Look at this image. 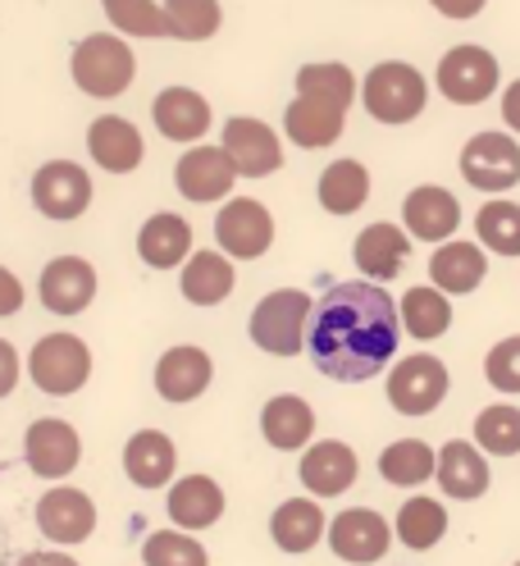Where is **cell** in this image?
Instances as JSON below:
<instances>
[{
    "instance_id": "obj_1",
    "label": "cell",
    "mask_w": 520,
    "mask_h": 566,
    "mask_svg": "<svg viewBox=\"0 0 520 566\" xmlns=\"http://www.w3.org/2000/svg\"><path fill=\"white\" fill-rule=\"evenodd\" d=\"M397 302L379 283H333V289L310 306L306 347L320 375L361 384L374 379L397 352Z\"/></svg>"
},
{
    "instance_id": "obj_2",
    "label": "cell",
    "mask_w": 520,
    "mask_h": 566,
    "mask_svg": "<svg viewBox=\"0 0 520 566\" xmlns=\"http://www.w3.org/2000/svg\"><path fill=\"white\" fill-rule=\"evenodd\" d=\"M68 69H74V83L96 101H110V96L128 92V83L137 78V60H132L128 42L124 38H100V32H92V38H83L74 46Z\"/></svg>"
},
{
    "instance_id": "obj_3",
    "label": "cell",
    "mask_w": 520,
    "mask_h": 566,
    "mask_svg": "<svg viewBox=\"0 0 520 566\" xmlns=\"http://www.w3.org/2000/svg\"><path fill=\"white\" fill-rule=\"evenodd\" d=\"M425 96H429V87L421 78V69H411L402 60L374 64L370 74H365V87H361L365 111L379 124H411L415 115L425 111Z\"/></svg>"
},
{
    "instance_id": "obj_4",
    "label": "cell",
    "mask_w": 520,
    "mask_h": 566,
    "mask_svg": "<svg viewBox=\"0 0 520 566\" xmlns=\"http://www.w3.org/2000/svg\"><path fill=\"white\" fill-rule=\"evenodd\" d=\"M28 375L42 394L68 398L92 379V347L78 334H46L28 352Z\"/></svg>"
},
{
    "instance_id": "obj_5",
    "label": "cell",
    "mask_w": 520,
    "mask_h": 566,
    "mask_svg": "<svg viewBox=\"0 0 520 566\" xmlns=\"http://www.w3.org/2000/svg\"><path fill=\"white\" fill-rule=\"evenodd\" d=\"M306 321H310V297L301 289H279L261 297L252 311V343L269 357H297L306 347Z\"/></svg>"
},
{
    "instance_id": "obj_6",
    "label": "cell",
    "mask_w": 520,
    "mask_h": 566,
    "mask_svg": "<svg viewBox=\"0 0 520 566\" xmlns=\"http://www.w3.org/2000/svg\"><path fill=\"white\" fill-rule=\"evenodd\" d=\"M23 462H28L32 475H42V480H64V475H74L78 462H83V439L68 420L42 416V420H32L28 434H23Z\"/></svg>"
},
{
    "instance_id": "obj_7",
    "label": "cell",
    "mask_w": 520,
    "mask_h": 566,
    "mask_svg": "<svg viewBox=\"0 0 520 566\" xmlns=\"http://www.w3.org/2000/svg\"><path fill=\"white\" fill-rule=\"evenodd\" d=\"M461 179L479 192H507L520 184V147L507 133H475L461 151Z\"/></svg>"
},
{
    "instance_id": "obj_8",
    "label": "cell",
    "mask_w": 520,
    "mask_h": 566,
    "mask_svg": "<svg viewBox=\"0 0 520 566\" xmlns=\"http://www.w3.org/2000/svg\"><path fill=\"white\" fill-rule=\"evenodd\" d=\"M215 238H220V256L256 261L274 242V220L256 197H237V201H224V210L215 216Z\"/></svg>"
},
{
    "instance_id": "obj_9",
    "label": "cell",
    "mask_w": 520,
    "mask_h": 566,
    "mask_svg": "<svg viewBox=\"0 0 520 566\" xmlns=\"http://www.w3.org/2000/svg\"><path fill=\"white\" fill-rule=\"evenodd\" d=\"M498 60L484 46H453L438 60V92L453 105H479L498 87Z\"/></svg>"
},
{
    "instance_id": "obj_10",
    "label": "cell",
    "mask_w": 520,
    "mask_h": 566,
    "mask_svg": "<svg viewBox=\"0 0 520 566\" xmlns=\"http://www.w3.org/2000/svg\"><path fill=\"white\" fill-rule=\"evenodd\" d=\"M447 398V366L429 352H415V357L397 361L389 375V402L402 416H429L438 402Z\"/></svg>"
},
{
    "instance_id": "obj_11",
    "label": "cell",
    "mask_w": 520,
    "mask_h": 566,
    "mask_svg": "<svg viewBox=\"0 0 520 566\" xmlns=\"http://www.w3.org/2000/svg\"><path fill=\"white\" fill-rule=\"evenodd\" d=\"M32 206L46 220H78L92 206V179L74 160H51L32 174Z\"/></svg>"
},
{
    "instance_id": "obj_12",
    "label": "cell",
    "mask_w": 520,
    "mask_h": 566,
    "mask_svg": "<svg viewBox=\"0 0 520 566\" xmlns=\"http://www.w3.org/2000/svg\"><path fill=\"white\" fill-rule=\"evenodd\" d=\"M325 535H329L333 557L357 562V566H370L379 557H389V544H393L389 521L379 512H370V507H347L342 516H333L325 525Z\"/></svg>"
},
{
    "instance_id": "obj_13",
    "label": "cell",
    "mask_w": 520,
    "mask_h": 566,
    "mask_svg": "<svg viewBox=\"0 0 520 566\" xmlns=\"http://www.w3.org/2000/svg\"><path fill=\"white\" fill-rule=\"evenodd\" d=\"M220 151L229 156L233 174H242V179H265V174L284 165V147H279V137H274V128L261 119H247V115H233L224 124Z\"/></svg>"
},
{
    "instance_id": "obj_14",
    "label": "cell",
    "mask_w": 520,
    "mask_h": 566,
    "mask_svg": "<svg viewBox=\"0 0 520 566\" xmlns=\"http://www.w3.org/2000/svg\"><path fill=\"white\" fill-rule=\"evenodd\" d=\"M38 530L60 544V548H74L83 539H92V530H96V503L87 499L83 489H68V484H55L42 493V503H38Z\"/></svg>"
},
{
    "instance_id": "obj_15",
    "label": "cell",
    "mask_w": 520,
    "mask_h": 566,
    "mask_svg": "<svg viewBox=\"0 0 520 566\" xmlns=\"http://www.w3.org/2000/svg\"><path fill=\"white\" fill-rule=\"evenodd\" d=\"M38 293H42V306L55 311V315H78L92 306L96 297V270L83 261V256H55L42 279H38Z\"/></svg>"
},
{
    "instance_id": "obj_16",
    "label": "cell",
    "mask_w": 520,
    "mask_h": 566,
    "mask_svg": "<svg viewBox=\"0 0 520 566\" xmlns=\"http://www.w3.org/2000/svg\"><path fill=\"white\" fill-rule=\"evenodd\" d=\"M215 379V361L201 347H169L156 361V394L165 402H197Z\"/></svg>"
},
{
    "instance_id": "obj_17",
    "label": "cell",
    "mask_w": 520,
    "mask_h": 566,
    "mask_svg": "<svg viewBox=\"0 0 520 566\" xmlns=\"http://www.w3.org/2000/svg\"><path fill=\"white\" fill-rule=\"evenodd\" d=\"M357 475H361L357 452L347 443H338V439L310 443L301 452V484L316 493V499H338V493H347L357 484Z\"/></svg>"
},
{
    "instance_id": "obj_18",
    "label": "cell",
    "mask_w": 520,
    "mask_h": 566,
    "mask_svg": "<svg viewBox=\"0 0 520 566\" xmlns=\"http://www.w3.org/2000/svg\"><path fill=\"white\" fill-rule=\"evenodd\" d=\"M434 480L443 484L447 499L475 503V499H484V489H489V462H484V452L475 443L453 439L434 452Z\"/></svg>"
},
{
    "instance_id": "obj_19",
    "label": "cell",
    "mask_w": 520,
    "mask_h": 566,
    "mask_svg": "<svg viewBox=\"0 0 520 566\" xmlns=\"http://www.w3.org/2000/svg\"><path fill=\"white\" fill-rule=\"evenodd\" d=\"M402 220H406L411 238H421V242H447V238L457 233V224H461V201L447 192V188L425 184V188L406 192Z\"/></svg>"
},
{
    "instance_id": "obj_20",
    "label": "cell",
    "mask_w": 520,
    "mask_h": 566,
    "mask_svg": "<svg viewBox=\"0 0 520 566\" xmlns=\"http://www.w3.org/2000/svg\"><path fill=\"white\" fill-rule=\"evenodd\" d=\"M224 516V489L211 475H183L179 484H169V521L183 535L211 530Z\"/></svg>"
},
{
    "instance_id": "obj_21",
    "label": "cell",
    "mask_w": 520,
    "mask_h": 566,
    "mask_svg": "<svg viewBox=\"0 0 520 566\" xmlns=\"http://www.w3.org/2000/svg\"><path fill=\"white\" fill-rule=\"evenodd\" d=\"M484 274H489V256H484L479 242H438V252L429 256V279L443 297L475 293Z\"/></svg>"
},
{
    "instance_id": "obj_22",
    "label": "cell",
    "mask_w": 520,
    "mask_h": 566,
    "mask_svg": "<svg viewBox=\"0 0 520 566\" xmlns=\"http://www.w3.org/2000/svg\"><path fill=\"white\" fill-rule=\"evenodd\" d=\"M151 119L169 142H197L211 128V101L192 87H165L151 101Z\"/></svg>"
},
{
    "instance_id": "obj_23",
    "label": "cell",
    "mask_w": 520,
    "mask_h": 566,
    "mask_svg": "<svg viewBox=\"0 0 520 566\" xmlns=\"http://www.w3.org/2000/svg\"><path fill=\"white\" fill-rule=\"evenodd\" d=\"M233 179L237 174L220 147H192L179 160V169H173V184H179V192L188 201H220V197H229Z\"/></svg>"
},
{
    "instance_id": "obj_24",
    "label": "cell",
    "mask_w": 520,
    "mask_h": 566,
    "mask_svg": "<svg viewBox=\"0 0 520 566\" xmlns=\"http://www.w3.org/2000/svg\"><path fill=\"white\" fill-rule=\"evenodd\" d=\"M87 151L92 160L106 169V174H132L142 165V133H137L128 119L119 115H100L92 128H87Z\"/></svg>"
},
{
    "instance_id": "obj_25",
    "label": "cell",
    "mask_w": 520,
    "mask_h": 566,
    "mask_svg": "<svg viewBox=\"0 0 520 566\" xmlns=\"http://www.w3.org/2000/svg\"><path fill=\"white\" fill-rule=\"evenodd\" d=\"M352 256H357L365 283H389L402 274V265L411 256V238L397 224H370V229H361Z\"/></svg>"
},
{
    "instance_id": "obj_26",
    "label": "cell",
    "mask_w": 520,
    "mask_h": 566,
    "mask_svg": "<svg viewBox=\"0 0 520 566\" xmlns=\"http://www.w3.org/2000/svg\"><path fill=\"white\" fill-rule=\"evenodd\" d=\"M173 467H179V448L160 430H137L124 448V471L137 489H165L173 480Z\"/></svg>"
},
{
    "instance_id": "obj_27",
    "label": "cell",
    "mask_w": 520,
    "mask_h": 566,
    "mask_svg": "<svg viewBox=\"0 0 520 566\" xmlns=\"http://www.w3.org/2000/svg\"><path fill=\"white\" fill-rule=\"evenodd\" d=\"M342 119L347 111H338L333 101H320V96H297L288 111H284V133L306 151H320V147H333L342 137Z\"/></svg>"
},
{
    "instance_id": "obj_28",
    "label": "cell",
    "mask_w": 520,
    "mask_h": 566,
    "mask_svg": "<svg viewBox=\"0 0 520 566\" xmlns=\"http://www.w3.org/2000/svg\"><path fill=\"white\" fill-rule=\"evenodd\" d=\"M261 434L269 448H279V452H297L310 443V434H316V411H310L306 398L297 394H279V398H269L265 411H261Z\"/></svg>"
},
{
    "instance_id": "obj_29",
    "label": "cell",
    "mask_w": 520,
    "mask_h": 566,
    "mask_svg": "<svg viewBox=\"0 0 520 566\" xmlns=\"http://www.w3.org/2000/svg\"><path fill=\"white\" fill-rule=\"evenodd\" d=\"M137 256H142L151 270H173L192 256V229L183 216H173V210H160L142 224L137 233Z\"/></svg>"
},
{
    "instance_id": "obj_30",
    "label": "cell",
    "mask_w": 520,
    "mask_h": 566,
    "mask_svg": "<svg viewBox=\"0 0 520 566\" xmlns=\"http://www.w3.org/2000/svg\"><path fill=\"white\" fill-rule=\"evenodd\" d=\"M269 535H274V544H279L284 553H310L320 539H325V512H320V503L316 499H288V503H279L274 507V516H269Z\"/></svg>"
},
{
    "instance_id": "obj_31",
    "label": "cell",
    "mask_w": 520,
    "mask_h": 566,
    "mask_svg": "<svg viewBox=\"0 0 520 566\" xmlns=\"http://www.w3.org/2000/svg\"><path fill=\"white\" fill-rule=\"evenodd\" d=\"M233 293V261L220 252H192L183 265V297L192 306H220Z\"/></svg>"
},
{
    "instance_id": "obj_32",
    "label": "cell",
    "mask_w": 520,
    "mask_h": 566,
    "mask_svg": "<svg viewBox=\"0 0 520 566\" xmlns=\"http://www.w3.org/2000/svg\"><path fill=\"white\" fill-rule=\"evenodd\" d=\"M370 197V169L361 160H333L320 174V206L329 216H357Z\"/></svg>"
},
{
    "instance_id": "obj_33",
    "label": "cell",
    "mask_w": 520,
    "mask_h": 566,
    "mask_svg": "<svg viewBox=\"0 0 520 566\" xmlns=\"http://www.w3.org/2000/svg\"><path fill=\"white\" fill-rule=\"evenodd\" d=\"M397 325L411 334V338H443L447 325H453V302H447L438 289H411L402 302H397Z\"/></svg>"
},
{
    "instance_id": "obj_34",
    "label": "cell",
    "mask_w": 520,
    "mask_h": 566,
    "mask_svg": "<svg viewBox=\"0 0 520 566\" xmlns=\"http://www.w3.org/2000/svg\"><path fill=\"white\" fill-rule=\"evenodd\" d=\"M447 535V507L438 499H406L402 512H397V539L411 548V553H425L434 548L438 539Z\"/></svg>"
},
{
    "instance_id": "obj_35",
    "label": "cell",
    "mask_w": 520,
    "mask_h": 566,
    "mask_svg": "<svg viewBox=\"0 0 520 566\" xmlns=\"http://www.w3.org/2000/svg\"><path fill=\"white\" fill-rule=\"evenodd\" d=\"M379 475L397 489H415L434 475V448L425 439H397L393 448L379 452Z\"/></svg>"
},
{
    "instance_id": "obj_36",
    "label": "cell",
    "mask_w": 520,
    "mask_h": 566,
    "mask_svg": "<svg viewBox=\"0 0 520 566\" xmlns=\"http://www.w3.org/2000/svg\"><path fill=\"white\" fill-rule=\"evenodd\" d=\"M165 28L179 42H205L220 32V0H165Z\"/></svg>"
},
{
    "instance_id": "obj_37",
    "label": "cell",
    "mask_w": 520,
    "mask_h": 566,
    "mask_svg": "<svg viewBox=\"0 0 520 566\" xmlns=\"http://www.w3.org/2000/svg\"><path fill=\"white\" fill-rule=\"evenodd\" d=\"M479 242L498 256H520V206L516 201H489L475 216Z\"/></svg>"
},
{
    "instance_id": "obj_38",
    "label": "cell",
    "mask_w": 520,
    "mask_h": 566,
    "mask_svg": "<svg viewBox=\"0 0 520 566\" xmlns=\"http://www.w3.org/2000/svg\"><path fill=\"white\" fill-rule=\"evenodd\" d=\"M475 443L479 452H494V457H516L520 452V407H489L475 416Z\"/></svg>"
},
{
    "instance_id": "obj_39",
    "label": "cell",
    "mask_w": 520,
    "mask_h": 566,
    "mask_svg": "<svg viewBox=\"0 0 520 566\" xmlns=\"http://www.w3.org/2000/svg\"><path fill=\"white\" fill-rule=\"evenodd\" d=\"M297 96H320V101H333L338 111H347L357 96V78L347 64H306L297 69Z\"/></svg>"
},
{
    "instance_id": "obj_40",
    "label": "cell",
    "mask_w": 520,
    "mask_h": 566,
    "mask_svg": "<svg viewBox=\"0 0 520 566\" xmlns=\"http://www.w3.org/2000/svg\"><path fill=\"white\" fill-rule=\"evenodd\" d=\"M142 562L147 566H211V553L192 535H183V530H156L142 544Z\"/></svg>"
},
{
    "instance_id": "obj_41",
    "label": "cell",
    "mask_w": 520,
    "mask_h": 566,
    "mask_svg": "<svg viewBox=\"0 0 520 566\" xmlns=\"http://www.w3.org/2000/svg\"><path fill=\"white\" fill-rule=\"evenodd\" d=\"M100 6H106L110 23L119 32H128V38H169L156 0H100Z\"/></svg>"
},
{
    "instance_id": "obj_42",
    "label": "cell",
    "mask_w": 520,
    "mask_h": 566,
    "mask_svg": "<svg viewBox=\"0 0 520 566\" xmlns=\"http://www.w3.org/2000/svg\"><path fill=\"white\" fill-rule=\"evenodd\" d=\"M484 379L502 388V394H520V334L502 338L489 357H484Z\"/></svg>"
},
{
    "instance_id": "obj_43",
    "label": "cell",
    "mask_w": 520,
    "mask_h": 566,
    "mask_svg": "<svg viewBox=\"0 0 520 566\" xmlns=\"http://www.w3.org/2000/svg\"><path fill=\"white\" fill-rule=\"evenodd\" d=\"M14 384H19V352H14V343L0 338V398H10Z\"/></svg>"
},
{
    "instance_id": "obj_44",
    "label": "cell",
    "mask_w": 520,
    "mask_h": 566,
    "mask_svg": "<svg viewBox=\"0 0 520 566\" xmlns=\"http://www.w3.org/2000/svg\"><path fill=\"white\" fill-rule=\"evenodd\" d=\"M19 306H23V283L14 270L0 265V315H14Z\"/></svg>"
},
{
    "instance_id": "obj_45",
    "label": "cell",
    "mask_w": 520,
    "mask_h": 566,
    "mask_svg": "<svg viewBox=\"0 0 520 566\" xmlns=\"http://www.w3.org/2000/svg\"><path fill=\"white\" fill-rule=\"evenodd\" d=\"M434 10L447 19H475L484 10V0H434Z\"/></svg>"
},
{
    "instance_id": "obj_46",
    "label": "cell",
    "mask_w": 520,
    "mask_h": 566,
    "mask_svg": "<svg viewBox=\"0 0 520 566\" xmlns=\"http://www.w3.org/2000/svg\"><path fill=\"white\" fill-rule=\"evenodd\" d=\"M502 119H507V128L520 133V83H511V87L502 92Z\"/></svg>"
},
{
    "instance_id": "obj_47",
    "label": "cell",
    "mask_w": 520,
    "mask_h": 566,
    "mask_svg": "<svg viewBox=\"0 0 520 566\" xmlns=\"http://www.w3.org/2000/svg\"><path fill=\"white\" fill-rule=\"evenodd\" d=\"M19 566H78L68 553H28V557H19Z\"/></svg>"
},
{
    "instance_id": "obj_48",
    "label": "cell",
    "mask_w": 520,
    "mask_h": 566,
    "mask_svg": "<svg viewBox=\"0 0 520 566\" xmlns=\"http://www.w3.org/2000/svg\"><path fill=\"white\" fill-rule=\"evenodd\" d=\"M516 566H520V562H516Z\"/></svg>"
}]
</instances>
